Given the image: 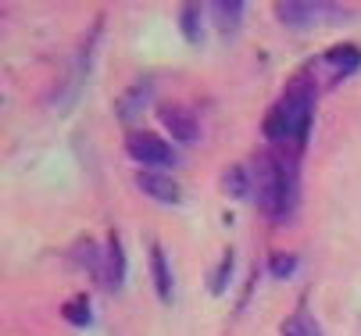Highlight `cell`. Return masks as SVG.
Returning a JSON list of instances; mask_svg holds the SVG:
<instances>
[{"instance_id":"obj_4","label":"cell","mask_w":361,"mask_h":336,"mask_svg":"<svg viewBox=\"0 0 361 336\" xmlns=\"http://www.w3.org/2000/svg\"><path fill=\"white\" fill-rule=\"evenodd\" d=\"M126 279V254H122V239L118 232H108V254H104V282L108 290H118Z\"/></svg>"},{"instance_id":"obj_2","label":"cell","mask_w":361,"mask_h":336,"mask_svg":"<svg viewBox=\"0 0 361 336\" xmlns=\"http://www.w3.org/2000/svg\"><path fill=\"white\" fill-rule=\"evenodd\" d=\"M136 189H143L147 197L161 201V204H179V186L165 172H136Z\"/></svg>"},{"instance_id":"obj_11","label":"cell","mask_w":361,"mask_h":336,"mask_svg":"<svg viewBox=\"0 0 361 336\" xmlns=\"http://www.w3.org/2000/svg\"><path fill=\"white\" fill-rule=\"evenodd\" d=\"M233 247H226V254H222V261H219V268H215V275H212V294H222L226 290V282H229V275H233Z\"/></svg>"},{"instance_id":"obj_5","label":"cell","mask_w":361,"mask_h":336,"mask_svg":"<svg viewBox=\"0 0 361 336\" xmlns=\"http://www.w3.org/2000/svg\"><path fill=\"white\" fill-rule=\"evenodd\" d=\"M243 0H219V4L212 8V15H215V25H219V32L222 36H236V29H240V22H243Z\"/></svg>"},{"instance_id":"obj_13","label":"cell","mask_w":361,"mask_h":336,"mask_svg":"<svg viewBox=\"0 0 361 336\" xmlns=\"http://www.w3.org/2000/svg\"><path fill=\"white\" fill-rule=\"evenodd\" d=\"M61 315H65L72 325H90V304H86V297H75V301H68V304L61 308Z\"/></svg>"},{"instance_id":"obj_8","label":"cell","mask_w":361,"mask_h":336,"mask_svg":"<svg viewBox=\"0 0 361 336\" xmlns=\"http://www.w3.org/2000/svg\"><path fill=\"white\" fill-rule=\"evenodd\" d=\"M276 18L286 22V25H307L315 18V4H304V0H279Z\"/></svg>"},{"instance_id":"obj_14","label":"cell","mask_w":361,"mask_h":336,"mask_svg":"<svg viewBox=\"0 0 361 336\" xmlns=\"http://www.w3.org/2000/svg\"><path fill=\"white\" fill-rule=\"evenodd\" d=\"M269 268H272V275L286 279V275H293V268H297V254H272Z\"/></svg>"},{"instance_id":"obj_6","label":"cell","mask_w":361,"mask_h":336,"mask_svg":"<svg viewBox=\"0 0 361 336\" xmlns=\"http://www.w3.org/2000/svg\"><path fill=\"white\" fill-rule=\"evenodd\" d=\"M150 89H154V82H150V79H140L136 86H129V89H126V97L118 101V118H122V122H133V118L143 111L147 93H150Z\"/></svg>"},{"instance_id":"obj_3","label":"cell","mask_w":361,"mask_h":336,"mask_svg":"<svg viewBox=\"0 0 361 336\" xmlns=\"http://www.w3.org/2000/svg\"><path fill=\"white\" fill-rule=\"evenodd\" d=\"M158 115H161V122L169 125V132L176 136V139H183V143H190V139H197V118H193V111H186V108H179V104H161L158 108Z\"/></svg>"},{"instance_id":"obj_10","label":"cell","mask_w":361,"mask_h":336,"mask_svg":"<svg viewBox=\"0 0 361 336\" xmlns=\"http://www.w3.org/2000/svg\"><path fill=\"white\" fill-rule=\"evenodd\" d=\"M222 186H226V194H233V197H250V194H254V186H250V172H247L243 165L226 168Z\"/></svg>"},{"instance_id":"obj_1","label":"cell","mask_w":361,"mask_h":336,"mask_svg":"<svg viewBox=\"0 0 361 336\" xmlns=\"http://www.w3.org/2000/svg\"><path fill=\"white\" fill-rule=\"evenodd\" d=\"M126 151H129V158H136V161H143V165H154V168L176 165V151L169 147L161 136H154V132H147V129H136V132L126 136Z\"/></svg>"},{"instance_id":"obj_7","label":"cell","mask_w":361,"mask_h":336,"mask_svg":"<svg viewBox=\"0 0 361 336\" xmlns=\"http://www.w3.org/2000/svg\"><path fill=\"white\" fill-rule=\"evenodd\" d=\"M150 272H154L158 297H161V301H172V272H169V258H165V251H161L158 244L150 247Z\"/></svg>"},{"instance_id":"obj_9","label":"cell","mask_w":361,"mask_h":336,"mask_svg":"<svg viewBox=\"0 0 361 336\" xmlns=\"http://www.w3.org/2000/svg\"><path fill=\"white\" fill-rule=\"evenodd\" d=\"M326 61L340 75H350V72L361 68V51H357V46H350V43H340V46H333V51H326Z\"/></svg>"},{"instance_id":"obj_15","label":"cell","mask_w":361,"mask_h":336,"mask_svg":"<svg viewBox=\"0 0 361 336\" xmlns=\"http://www.w3.org/2000/svg\"><path fill=\"white\" fill-rule=\"evenodd\" d=\"M279 332H283V336H300V332H297L290 322H283V325H279Z\"/></svg>"},{"instance_id":"obj_12","label":"cell","mask_w":361,"mask_h":336,"mask_svg":"<svg viewBox=\"0 0 361 336\" xmlns=\"http://www.w3.org/2000/svg\"><path fill=\"white\" fill-rule=\"evenodd\" d=\"M179 25H183V36H186L190 43H193V39H200V8H197V4H186V8H183Z\"/></svg>"}]
</instances>
